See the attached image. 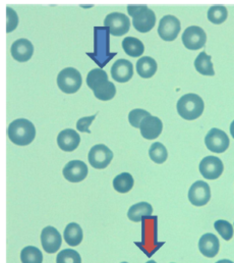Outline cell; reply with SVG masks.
<instances>
[{
    "label": "cell",
    "mask_w": 234,
    "mask_h": 263,
    "mask_svg": "<svg viewBox=\"0 0 234 263\" xmlns=\"http://www.w3.org/2000/svg\"><path fill=\"white\" fill-rule=\"evenodd\" d=\"M63 237H64L66 244L69 245L70 247L79 246L83 241V237H84L83 230L75 222L68 223L64 230Z\"/></svg>",
    "instance_id": "obj_21"
},
{
    "label": "cell",
    "mask_w": 234,
    "mask_h": 263,
    "mask_svg": "<svg viewBox=\"0 0 234 263\" xmlns=\"http://www.w3.org/2000/svg\"><path fill=\"white\" fill-rule=\"evenodd\" d=\"M91 166L96 170L106 168L113 159V152L103 144L95 145L91 148L88 155Z\"/></svg>",
    "instance_id": "obj_5"
},
{
    "label": "cell",
    "mask_w": 234,
    "mask_h": 263,
    "mask_svg": "<svg viewBox=\"0 0 234 263\" xmlns=\"http://www.w3.org/2000/svg\"><path fill=\"white\" fill-rule=\"evenodd\" d=\"M10 53L13 60L18 63H26L31 60L34 54V46L28 39L22 38L14 41L10 48Z\"/></svg>",
    "instance_id": "obj_15"
},
{
    "label": "cell",
    "mask_w": 234,
    "mask_h": 263,
    "mask_svg": "<svg viewBox=\"0 0 234 263\" xmlns=\"http://www.w3.org/2000/svg\"><path fill=\"white\" fill-rule=\"evenodd\" d=\"M135 68L140 77L144 79H150L156 73L158 66L154 59L150 57H144L136 62Z\"/></svg>",
    "instance_id": "obj_22"
},
{
    "label": "cell",
    "mask_w": 234,
    "mask_h": 263,
    "mask_svg": "<svg viewBox=\"0 0 234 263\" xmlns=\"http://www.w3.org/2000/svg\"><path fill=\"white\" fill-rule=\"evenodd\" d=\"M211 199L210 186L204 181H198L192 184L188 191V200L194 206H204Z\"/></svg>",
    "instance_id": "obj_13"
},
{
    "label": "cell",
    "mask_w": 234,
    "mask_h": 263,
    "mask_svg": "<svg viewBox=\"0 0 234 263\" xmlns=\"http://www.w3.org/2000/svg\"><path fill=\"white\" fill-rule=\"evenodd\" d=\"M205 144L210 151L223 153L228 149L230 141L225 132L214 128L208 132L205 138Z\"/></svg>",
    "instance_id": "obj_8"
},
{
    "label": "cell",
    "mask_w": 234,
    "mask_h": 263,
    "mask_svg": "<svg viewBox=\"0 0 234 263\" xmlns=\"http://www.w3.org/2000/svg\"><path fill=\"white\" fill-rule=\"evenodd\" d=\"M111 76L118 83H126L133 76V66L127 60H118L111 67Z\"/></svg>",
    "instance_id": "obj_19"
},
{
    "label": "cell",
    "mask_w": 234,
    "mask_h": 263,
    "mask_svg": "<svg viewBox=\"0 0 234 263\" xmlns=\"http://www.w3.org/2000/svg\"><path fill=\"white\" fill-rule=\"evenodd\" d=\"M230 133H231V136L234 139V121L231 123V126H230Z\"/></svg>",
    "instance_id": "obj_36"
},
{
    "label": "cell",
    "mask_w": 234,
    "mask_h": 263,
    "mask_svg": "<svg viewBox=\"0 0 234 263\" xmlns=\"http://www.w3.org/2000/svg\"><path fill=\"white\" fill-rule=\"evenodd\" d=\"M216 263H233L231 260H228V259H223V260H219Z\"/></svg>",
    "instance_id": "obj_37"
},
{
    "label": "cell",
    "mask_w": 234,
    "mask_h": 263,
    "mask_svg": "<svg viewBox=\"0 0 234 263\" xmlns=\"http://www.w3.org/2000/svg\"><path fill=\"white\" fill-rule=\"evenodd\" d=\"M93 91L95 97L102 101L111 100L116 94L115 85L110 81H104L103 83L98 85Z\"/></svg>",
    "instance_id": "obj_24"
},
{
    "label": "cell",
    "mask_w": 234,
    "mask_h": 263,
    "mask_svg": "<svg viewBox=\"0 0 234 263\" xmlns=\"http://www.w3.org/2000/svg\"><path fill=\"white\" fill-rule=\"evenodd\" d=\"M122 48L124 52L131 58H139L145 51L143 42L133 37H126L122 41Z\"/></svg>",
    "instance_id": "obj_23"
},
{
    "label": "cell",
    "mask_w": 234,
    "mask_h": 263,
    "mask_svg": "<svg viewBox=\"0 0 234 263\" xmlns=\"http://www.w3.org/2000/svg\"><path fill=\"white\" fill-rule=\"evenodd\" d=\"M127 11L132 17V25L136 31L148 33L155 27L156 14L147 5H128Z\"/></svg>",
    "instance_id": "obj_2"
},
{
    "label": "cell",
    "mask_w": 234,
    "mask_h": 263,
    "mask_svg": "<svg viewBox=\"0 0 234 263\" xmlns=\"http://www.w3.org/2000/svg\"><path fill=\"white\" fill-rule=\"evenodd\" d=\"M228 16L227 8L223 5H214L209 8L208 20L216 25H220L226 21Z\"/></svg>",
    "instance_id": "obj_29"
},
{
    "label": "cell",
    "mask_w": 234,
    "mask_h": 263,
    "mask_svg": "<svg viewBox=\"0 0 234 263\" xmlns=\"http://www.w3.org/2000/svg\"><path fill=\"white\" fill-rule=\"evenodd\" d=\"M82 82L81 72L73 67L63 68L57 77L59 88L66 94L76 93L82 86Z\"/></svg>",
    "instance_id": "obj_4"
},
{
    "label": "cell",
    "mask_w": 234,
    "mask_h": 263,
    "mask_svg": "<svg viewBox=\"0 0 234 263\" xmlns=\"http://www.w3.org/2000/svg\"><path fill=\"white\" fill-rule=\"evenodd\" d=\"M96 118V115L95 116H92V117H87V118H82L77 121L76 123V129L77 131L83 132V133H88V134H91L90 131V126L91 124L93 123V121L95 120Z\"/></svg>",
    "instance_id": "obj_35"
},
{
    "label": "cell",
    "mask_w": 234,
    "mask_h": 263,
    "mask_svg": "<svg viewBox=\"0 0 234 263\" xmlns=\"http://www.w3.org/2000/svg\"><path fill=\"white\" fill-rule=\"evenodd\" d=\"M134 181L130 174L128 173H122L115 177L113 180V188L118 193H127L129 192L133 187Z\"/></svg>",
    "instance_id": "obj_26"
},
{
    "label": "cell",
    "mask_w": 234,
    "mask_h": 263,
    "mask_svg": "<svg viewBox=\"0 0 234 263\" xmlns=\"http://www.w3.org/2000/svg\"><path fill=\"white\" fill-rule=\"evenodd\" d=\"M214 228L225 241H229V240L232 239V237H233V227L227 220H217V221H215Z\"/></svg>",
    "instance_id": "obj_31"
},
{
    "label": "cell",
    "mask_w": 234,
    "mask_h": 263,
    "mask_svg": "<svg viewBox=\"0 0 234 263\" xmlns=\"http://www.w3.org/2000/svg\"><path fill=\"white\" fill-rule=\"evenodd\" d=\"M104 26L109 29V32L112 36L120 37L129 31L130 21L123 13L112 12L105 17Z\"/></svg>",
    "instance_id": "obj_7"
},
{
    "label": "cell",
    "mask_w": 234,
    "mask_h": 263,
    "mask_svg": "<svg viewBox=\"0 0 234 263\" xmlns=\"http://www.w3.org/2000/svg\"><path fill=\"white\" fill-rule=\"evenodd\" d=\"M224 171L223 162L216 156H207L200 163V173L207 180L218 179Z\"/></svg>",
    "instance_id": "obj_10"
},
{
    "label": "cell",
    "mask_w": 234,
    "mask_h": 263,
    "mask_svg": "<svg viewBox=\"0 0 234 263\" xmlns=\"http://www.w3.org/2000/svg\"><path fill=\"white\" fill-rule=\"evenodd\" d=\"M56 263H82V258L75 250L64 249L59 252Z\"/></svg>",
    "instance_id": "obj_32"
},
{
    "label": "cell",
    "mask_w": 234,
    "mask_h": 263,
    "mask_svg": "<svg viewBox=\"0 0 234 263\" xmlns=\"http://www.w3.org/2000/svg\"><path fill=\"white\" fill-rule=\"evenodd\" d=\"M62 238L59 231L53 227H46L41 233V244L45 252L53 254L61 247Z\"/></svg>",
    "instance_id": "obj_14"
},
{
    "label": "cell",
    "mask_w": 234,
    "mask_h": 263,
    "mask_svg": "<svg viewBox=\"0 0 234 263\" xmlns=\"http://www.w3.org/2000/svg\"><path fill=\"white\" fill-rule=\"evenodd\" d=\"M104 81H109L107 72L102 68H94L87 76V85L89 88L94 90L98 85Z\"/></svg>",
    "instance_id": "obj_30"
},
{
    "label": "cell",
    "mask_w": 234,
    "mask_h": 263,
    "mask_svg": "<svg viewBox=\"0 0 234 263\" xmlns=\"http://www.w3.org/2000/svg\"><path fill=\"white\" fill-rule=\"evenodd\" d=\"M200 252L208 258L215 257L220 249V243L218 238L213 234H205L201 237L199 241Z\"/></svg>",
    "instance_id": "obj_17"
},
{
    "label": "cell",
    "mask_w": 234,
    "mask_h": 263,
    "mask_svg": "<svg viewBox=\"0 0 234 263\" xmlns=\"http://www.w3.org/2000/svg\"><path fill=\"white\" fill-rule=\"evenodd\" d=\"M149 155H150V158L155 163L162 164L166 161V159L168 157V152H167L166 147L162 143L156 142V143H153L152 146L150 147Z\"/></svg>",
    "instance_id": "obj_27"
},
{
    "label": "cell",
    "mask_w": 234,
    "mask_h": 263,
    "mask_svg": "<svg viewBox=\"0 0 234 263\" xmlns=\"http://www.w3.org/2000/svg\"><path fill=\"white\" fill-rule=\"evenodd\" d=\"M6 18H7L6 32L10 33V32L14 31L16 26L18 25V16H17L16 12L12 8L7 7L6 8Z\"/></svg>",
    "instance_id": "obj_34"
},
{
    "label": "cell",
    "mask_w": 234,
    "mask_h": 263,
    "mask_svg": "<svg viewBox=\"0 0 234 263\" xmlns=\"http://www.w3.org/2000/svg\"><path fill=\"white\" fill-rule=\"evenodd\" d=\"M140 130L142 136L147 140H155L157 139L163 130L162 121L157 117H147L143 120L140 126Z\"/></svg>",
    "instance_id": "obj_16"
},
{
    "label": "cell",
    "mask_w": 234,
    "mask_h": 263,
    "mask_svg": "<svg viewBox=\"0 0 234 263\" xmlns=\"http://www.w3.org/2000/svg\"><path fill=\"white\" fill-rule=\"evenodd\" d=\"M181 38L183 45L189 50H199L203 48L207 42V35L205 31L198 26L186 28Z\"/></svg>",
    "instance_id": "obj_6"
},
{
    "label": "cell",
    "mask_w": 234,
    "mask_h": 263,
    "mask_svg": "<svg viewBox=\"0 0 234 263\" xmlns=\"http://www.w3.org/2000/svg\"><path fill=\"white\" fill-rule=\"evenodd\" d=\"M177 112L178 115L186 120L193 121L200 118L204 111L205 104L203 99L193 93L183 95L177 102Z\"/></svg>",
    "instance_id": "obj_3"
},
{
    "label": "cell",
    "mask_w": 234,
    "mask_h": 263,
    "mask_svg": "<svg viewBox=\"0 0 234 263\" xmlns=\"http://www.w3.org/2000/svg\"><path fill=\"white\" fill-rule=\"evenodd\" d=\"M21 261L22 263H42L43 254L37 247L28 246L21 252Z\"/></svg>",
    "instance_id": "obj_28"
},
{
    "label": "cell",
    "mask_w": 234,
    "mask_h": 263,
    "mask_svg": "<svg viewBox=\"0 0 234 263\" xmlns=\"http://www.w3.org/2000/svg\"><path fill=\"white\" fill-rule=\"evenodd\" d=\"M153 213V207L148 202H140L131 207H129L127 212V217L133 222L142 221V218L145 216H151Z\"/></svg>",
    "instance_id": "obj_20"
},
{
    "label": "cell",
    "mask_w": 234,
    "mask_h": 263,
    "mask_svg": "<svg viewBox=\"0 0 234 263\" xmlns=\"http://www.w3.org/2000/svg\"><path fill=\"white\" fill-rule=\"evenodd\" d=\"M151 114L146 111L145 109H141V108H136V109H133L129 112L128 115V121H129V124L133 127V128H136V129H140V126H141V123L143 122L144 119H146L147 117H150Z\"/></svg>",
    "instance_id": "obj_33"
},
{
    "label": "cell",
    "mask_w": 234,
    "mask_h": 263,
    "mask_svg": "<svg viewBox=\"0 0 234 263\" xmlns=\"http://www.w3.org/2000/svg\"><path fill=\"white\" fill-rule=\"evenodd\" d=\"M62 175L70 183H80L87 178L88 166L84 161L71 160L63 167Z\"/></svg>",
    "instance_id": "obj_12"
},
{
    "label": "cell",
    "mask_w": 234,
    "mask_h": 263,
    "mask_svg": "<svg viewBox=\"0 0 234 263\" xmlns=\"http://www.w3.org/2000/svg\"><path fill=\"white\" fill-rule=\"evenodd\" d=\"M181 26L179 20L174 15H165L160 20L158 34L164 41L176 40L180 32Z\"/></svg>",
    "instance_id": "obj_11"
},
{
    "label": "cell",
    "mask_w": 234,
    "mask_h": 263,
    "mask_svg": "<svg viewBox=\"0 0 234 263\" xmlns=\"http://www.w3.org/2000/svg\"><path fill=\"white\" fill-rule=\"evenodd\" d=\"M211 60L212 58L206 52H201L194 61L196 69L203 76H214L215 70Z\"/></svg>",
    "instance_id": "obj_25"
},
{
    "label": "cell",
    "mask_w": 234,
    "mask_h": 263,
    "mask_svg": "<svg viewBox=\"0 0 234 263\" xmlns=\"http://www.w3.org/2000/svg\"><path fill=\"white\" fill-rule=\"evenodd\" d=\"M97 32L95 31V47H98L99 48H96L95 49V53L94 55H92V58L96 61L97 64H99L100 66H105L110 59L107 58V54L108 52L106 50L103 49V47L107 50H109V45H108V42H109V37H108V30L106 29H98L96 28Z\"/></svg>",
    "instance_id": "obj_9"
},
{
    "label": "cell",
    "mask_w": 234,
    "mask_h": 263,
    "mask_svg": "<svg viewBox=\"0 0 234 263\" xmlns=\"http://www.w3.org/2000/svg\"><path fill=\"white\" fill-rule=\"evenodd\" d=\"M81 142V137L77 132L72 129H66L60 132L57 136L59 148L65 152H72L75 150Z\"/></svg>",
    "instance_id": "obj_18"
},
{
    "label": "cell",
    "mask_w": 234,
    "mask_h": 263,
    "mask_svg": "<svg viewBox=\"0 0 234 263\" xmlns=\"http://www.w3.org/2000/svg\"><path fill=\"white\" fill-rule=\"evenodd\" d=\"M146 263H157L156 261H154V260H150V261H148V262Z\"/></svg>",
    "instance_id": "obj_38"
},
{
    "label": "cell",
    "mask_w": 234,
    "mask_h": 263,
    "mask_svg": "<svg viewBox=\"0 0 234 263\" xmlns=\"http://www.w3.org/2000/svg\"><path fill=\"white\" fill-rule=\"evenodd\" d=\"M121 263H128V262H121Z\"/></svg>",
    "instance_id": "obj_39"
},
{
    "label": "cell",
    "mask_w": 234,
    "mask_h": 263,
    "mask_svg": "<svg viewBox=\"0 0 234 263\" xmlns=\"http://www.w3.org/2000/svg\"><path fill=\"white\" fill-rule=\"evenodd\" d=\"M9 140L18 146L30 145L36 137V128L26 119H17L9 124L7 129Z\"/></svg>",
    "instance_id": "obj_1"
}]
</instances>
